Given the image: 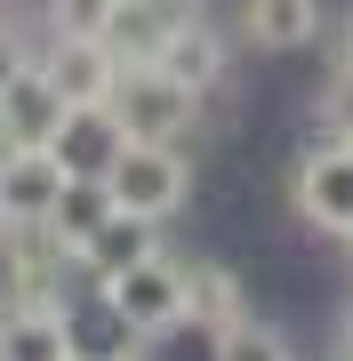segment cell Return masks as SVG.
<instances>
[{"label":"cell","instance_id":"6da1fadb","mask_svg":"<svg viewBox=\"0 0 353 361\" xmlns=\"http://www.w3.org/2000/svg\"><path fill=\"white\" fill-rule=\"evenodd\" d=\"M193 145H120V161L105 169V193L120 217L144 225H177L185 201H193Z\"/></svg>","mask_w":353,"mask_h":361},{"label":"cell","instance_id":"7a4b0ae2","mask_svg":"<svg viewBox=\"0 0 353 361\" xmlns=\"http://www.w3.org/2000/svg\"><path fill=\"white\" fill-rule=\"evenodd\" d=\"M105 113L120 121V137H129V145H193V129L209 121V104H201L193 89H177L161 65H120Z\"/></svg>","mask_w":353,"mask_h":361},{"label":"cell","instance_id":"3957f363","mask_svg":"<svg viewBox=\"0 0 353 361\" xmlns=\"http://www.w3.org/2000/svg\"><path fill=\"white\" fill-rule=\"evenodd\" d=\"M97 289H105V305L144 337V345H161V337H185V257H177L169 241H161L153 257H137L129 273L97 281Z\"/></svg>","mask_w":353,"mask_h":361},{"label":"cell","instance_id":"277c9868","mask_svg":"<svg viewBox=\"0 0 353 361\" xmlns=\"http://www.w3.org/2000/svg\"><path fill=\"white\" fill-rule=\"evenodd\" d=\"M289 217L321 241H353V145H305L289 161Z\"/></svg>","mask_w":353,"mask_h":361},{"label":"cell","instance_id":"5b68a950","mask_svg":"<svg viewBox=\"0 0 353 361\" xmlns=\"http://www.w3.org/2000/svg\"><path fill=\"white\" fill-rule=\"evenodd\" d=\"M153 65L177 80V89H193L201 104H217L225 89H233V32L217 25V16H201V8H185L169 40L153 49Z\"/></svg>","mask_w":353,"mask_h":361},{"label":"cell","instance_id":"8992f818","mask_svg":"<svg viewBox=\"0 0 353 361\" xmlns=\"http://www.w3.org/2000/svg\"><path fill=\"white\" fill-rule=\"evenodd\" d=\"M32 65H40V80L65 104H105L113 80H120V49L113 40H80V32H49L32 49Z\"/></svg>","mask_w":353,"mask_h":361},{"label":"cell","instance_id":"52a82bcc","mask_svg":"<svg viewBox=\"0 0 353 361\" xmlns=\"http://www.w3.org/2000/svg\"><path fill=\"white\" fill-rule=\"evenodd\" d=\"M249 273L225 265V257H185V337H225L233 322H249Z\"/></svg>","mask_w":353,"mask_h":361},{"label":"cell","instance_id":"ba28073f","mask_svg":"<svg viewBox=\"0 0 353 361\" xmlns=\"http://www.w3.org/2000/svg\"><path fill=\"white\" fill-rule=\"evenodd\" d=\"M65 185H73V177H65V161H56L49 145H8V153H0V225L49 217Z\"/></svg>","mask_w":353,"mask_h":361},{"label":"cell","instance_id":"9c48e42d","mask_svg":"<svg viewBox=\"0 0 353 361\" xmlns=\"http://www.w3.org/2000/svg\"><path fill=\"white\" fill-rule=\"evenodd\" d=\"M241 40L265 56H305L329 40V0H241Z\"/></svg>","mask_w":353,"mask_h":361},{"label":"cell","instance_id":"30bf717a","mask_svg":"<svg viewBox=\"0 0 353 361\" xmlns=\"http://www.w3.org/2000/svg\"><path fill=\"white\" fill-rule=\"evenodd\" d=\"M65 113H73V104L40 80V65H25L8 89H0V145H56Z\"/></svg>","mask_w":353,"mask_h":361},{"label":"cell","instance_id":"8fae6325","mask_svg":"<svg viewBox=\"0 0 353 361\" xmlns=\"http://www.w3.org/2000/svg\"><path fill=\"white\" fill-rule=\"evenodd\" d=\"M120 145H129V137H120V121L105 113V104H73L49 153L65 161V177H105V169L120 161Z\"/></svg>","mask_w":353,"mask_h":361},{"label":"cell","instance_id":"7c38bea8","mask_svg":"<svg viewBox=\"0 0 353 361\" xmlns=\"http://www.w3.org/2000/svg\"><path fill=\"white\" fill-rule=\"evenodd\" d=\"M0 361H73L65 305H0Z\"/></svg>","mask_w":353,"mask_h":361},{"label":"cell","instance_id":"4fadbf2b","mask_svg":"<svg viewBox=\"0 0 353 361\" xmlns=\"http://www.w3.org/2000/svg\"><path fill=\"white\" fill-rule=\"evenodd\" d=\"M153 249H161V225L120 217V209H113V217L97 225V241L80 249V273H89V281H113V273H129L137 257H153Z\"/></svg>","mask_w":353,"mask_h":361},{"label":"cell","instance_id":"5bb4252c","mask_svg":"<svg viewBox=\"0 0 353 361\" xmlns=\"http://www.w3.org/2000/svg\"><path fill=\"white\" fill-rule=\"evenodd\" d=\"M209 361H305V353H297V337H289L281 322L249 313V322H233L225 337H209Z\"/></svg>","mask_w":353,"mask_h":361},{"label":"cell","instance_id":"9a60e30c","mask_svg":"<svg viewBox=\"0 0 353 361\" xmlns=\"http://www.w3.org/2000/svg\"><path fill=\"white\" fill-rule=\"evenodd\" d=\"M113 217V193H105V177H73L65 193H56V209H49V225L65 233L73 249H89L97 241V225Z\"/></svg>","mask_w":353,"mask_h":361},{"label":"cell","instance_id":"2e32d148","mask_svg":"<svg viewBox=\"0 0 353 361\" xmlns=\"http://www.w3.org/2000/svg\"><path fill=\"white\" fill-rule=\"evenodd\" d=\"M40 25L49 32H80V40H113L120 0H40Z\"/></svg>","mask_w":353,"mask_h":361},{"label":"cell","instance_id":"e0dca14e","mask_svg":"<svg viewBox=\"0 0 353 361\" xmlns=\"http://www.w3.org/2000/svg\"><path fill=\"white\" fill-rule=\"evenodd\" d=\"M25 65H32V49H25V32H8V25H0V89H8V80L25 73Z\"/></svg>","mask_w":353,"mask_h":361},{"label":"cell","instance_id":"ac0fdd59","mask_svg":"<svg viewBox=\"0 0 353 361\" xmlns=\"http://www.w3.org/2000/svg\"><path fill=\"white\" fill-rule=\"evenodd\" d=\"M329 361H353V305L337 313V353H329Z\"/></svg>","mask_w":353,"mask_h":361},{"label":"cell","instance_id":"d6986e66","mask_svg":"<svg viewBox=\"0 0 353 361\" xmlns=\"http://www.w3.org/2000/svg\"><path fill=\"white\" fill-rule=\"evenodd\" d=\"M345 265H353V241H345Z\"/></svg>","mask_w":353,"mask_h":361},{"label":"cell","instance_id":"ffe728a7","mask_svg":"<svg viewBox=\"0 0 353 361\" xmlns=\"http://www.w3.org/2000/svg\"><path fill=\"white\" fill-rule=\"evenodd\" d=\"M73 361H89V353H73Z\"/></svg>","mask_w":353,"mask_h":361}]
</instances>
